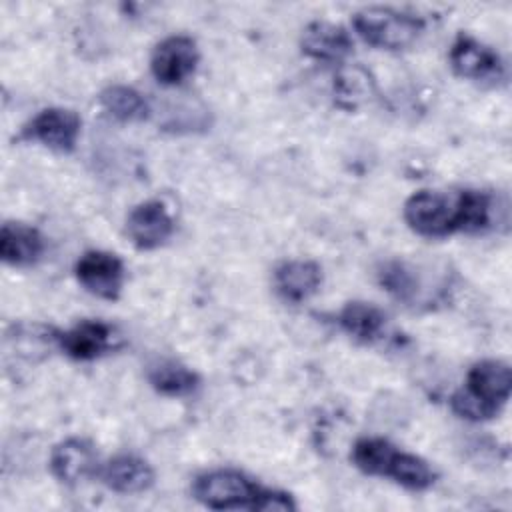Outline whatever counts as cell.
<instances>
[{"mask_svg": "<svg viewBox=\"0 0 512 512\" xmlns=\"http://www.w3.org/2000/svg\"><path fill=\"white\" fill-rule=\"evenodd\" d=\"M300 46L306 56L316 58L320 62L336 64L352 52L354 42L346 28L332 22L316 20L304 28Z\"/></svg>", "mask_w": 512, "mask_h": 512, "instance_id": "cell-12", "label": "cell"}, {"mask_svg": "<svg viewBox=\"0 0 512 512\" xmlns=\"http://www.w3.org/2000/svg\"><path fill=\"white\" fill-rule=\"evenodd\" d=\"M200 60L196 42L186 34H174L156 44L150 70L154 78L164 86H178L188 80Z\"/></svg>", "mask_w": 512, "mask_h": 512, "instance_id": "cell-5", "label": "cell"}, {"mask_svg": "<svg viewBox=\"0 0 512 512\" xmlns=\"http://www.w3.org/2000/svg\"><path fill=\"white\" fill-rule=\"evenodd\" d=\"M80 134V118L68 108H46L22 130V138L40 142L52 150L70 152Z\"/></svg>", "mask_w": 512, "mask_h": 512, "instance_id": "cell-8", "label": "cell"}, {"mask_svg": "<svg viewBox=\"0 0 512 512\" xmlns=\"http://www.w3.org/2000/svg\"><path fill=\"white\" fill-rule=\"evenodd\" d=\"M100 106L116 120L122 122H132V120H142L148 114V102L146 98L124 84H112L104 88L98 96Z\"/></svg>", "mask_w": 512, "mask_h": 512, "instance_id": "cell-20", "label": "cell"}, {"mask_svg": "<svg viewBox=\"0 0 512 512\" xmlns=\"http://www.w3.org/2000/svg\"><path fill=\"white\" fill-rule=\"evenodd\" d=\"M78 282L94 296L104 300H116L124 284V264L122 260L104 250H88L76 262Z\"/></svg>", "mask_w": 512, "mask_h": 512, "instance_id": "cell-7", "label": "cell"}, {"mask_svg": "<svg viewBox=\"0 0 512 512\" xmlns=\"http://www.w3.org/2000/svg\"><path fill=\"white\" fill-rule=\"evenodd\" d=\"M450 66L466 80L498 82L504 76L502 58L486 44L468 34H458L450 46Z\"/></svg>", "mask_w": 512, "mask_h": 512, "instance_id": "cell-6", "label": "cell"}, {"mask_svg": "<svg viewBox=\"0 0 512 512\" xmlns=\"http://www.w3.org/2000/svg\"><path fill=\"white\" fill-rule=\"evenodd\" d=\"M386 476L408 490H426L436 482V472L424 458L402 450H396Z\"/></svg>", "mask_w": 512, "mask_h": 512, "instance_id": "cell-21", "label": "cell"}, {"mask_svg": "<svg viewBox=\"0 0 512 512\" xmlns=\"http://www.w3.org/2000/svg\"><path fill=\"white\" fill-rule=\"evenodd\" d=\"M338 322L354 340L374 342L384 332L386 314L370 302H348L340 310Z\"/></svg>", "mask_w": 512, "mask_h": 512, "instance_id": "cell-18", "label": "cell"}, {"mask_svg": "<svg viewBox=\"0 0 512 512\" xmlns=\"http://www.w3.org/2000/svg\"><path fill=\"white\" fill-rule=\"evenodd\" d=\"M380 284L398 300L406 302L408 306H418V304H428L434 300L432 292L426 286L422 272L418 266L404 262V260H392L386 262L380 272Z\"/></svg>", "mask_w": 512, "mask_h": 512, "instance_id": "cell-14", "label": "cell"}, {"mask_svg": "<svg viewBox=\"0 0 512 512\" xmlns=\"http://www.w3.org/2000/svg\"><path fill=\"white\" fill-rule=\"evenodd\" d=\"M492 198L480 190H420L404 202V220L420 236L444 238L490 226Z\"/></svg>", "mask_w": 512, "mask_h": 512, "instance_id": "cell-1", "label": "cell"}, {"mask_svg": "<svg viewBox=\"0 0 512 512\" xmlns=\"http://www.w3.org/2000/svg\"><path fill=\"white\" fill-rule=\"evenodd\" d=\"M102 480L118 494H140L154 484V470L140 456L120 454L102 468Z\"/></svg>", "mask_w": 512, "mask_h": 512, "instance_id": "cell-15", "label": "cell"}, {"mask_svg": "<svg viewBox=\"0 0 512 512\" xmlns=\"http://www.w3.org/2000/svg\"><path fill=\"white\" fill-rule=\"evenodd\" d=\"M192 494L212 510H258L264 488L242 472L212 470L194 480Z\"/></svg>", "mask_w": 512, "mask_h": 512, "instance_id": "cell-4", "label": "cell"}, {"mask_svg": "<svg viewBox=\"0 0 512 512\" xmlns=\"http://www.w3.org/2000/svg\"><path fill=\"white\" fill-rule=\"evenodd\" d=\"M322 268L312 260H286L274 270L276 292L286 302H304L318 292Z\"/></svg>", "mask_w": 512, "mask_h": 512, "instance_id": "cell-13", "label": "cell"}, {"mask_svg": "<svg viewBox=\"0 0 512 512\" xmlns=\"http://www.w3.org/2000/svg\"><path fill=\"white\" fill-rule=\"evenodd\" d=\"M376 92L374 78L360 64H342L334 76V98L340 108L354 110Z\"/></svg>", "mask_w": 512, "mask_h": 512, "instance_id": "cell-17", "label": "cell"}, {"mask_svg": "<svg viewBox=\"0 0 512 512\" xmlns=\"http://www.w3.org/2000/svg\"><path fill=\"white\" fill-rule=\"evenodd\" d=\"M118 346L120 334L116 328L100 320H82L60 332V348L74 360H94Z\"/></svg>", "mask_w": 512, "mask_h": 512, "instance_id": "cell-10", "label": "cell"}, {"mask_svg": "<svg viewBox=\"0 0 512 512\" xmlns=\"http://www.w3.org/2000/svg\"><path fill=\"white\" fill-rule=\"evenodd\" d=\"M50 470L62 484H78L98 472V454L86 438H66L52 448Z\"/></svg>", "mask_w": 512, "mask_h": 512, "instance_id": "cell-11", "label": "cell"}, {"mask_svg": "<svg viewBox=\"0 0 512 512\" xmlns=\"http://www.w3.org/2000/svg\"><path fill=\"white\" fill-rule=\"evenodd\" d=\"M512 370L502 360H480L466 376V384L450 398L452 410L466 420L496 416L510 398Z\"/></svg>", "mask_w": 512, "mask_h": 512, "instance_id": "cell-2", "label": "cell"}, {"mask_svg": "<svg viewBox=\"0 0 512 512\" xmlns=\"http://www.w3.org/2000/svg\"><path fill=\"white\" fill-rule=\"evenodd\" d=\"M44 254L42 234L22 222H4L0 230V256L10 266H30Z\"/></svg>", "mask_w": 512, "mask_h": 512, "instance_id": "cell-16", "label": "cell"}, {"mask_svg": "<svg viewBox=\"0 0 512 512\" xmlns=\"http://www.w3.org/2000/svg\"><path fill=\"white\" fill-rule=\"evenodd\" d=\"M352 26L356 34L370 46L402 50L422 34L424 20L410 12L384 6H370L358 10L352 16Z\"/></svg>", "mask_w": 512, "mask_h": 512, "instance_id": "cell-3", "label": "cell"}, {"mask_svg": "<svg viewBox=\"0 0 512 512\" xmlns=\"http://www.w3.org/2000/svg\"><path fill=\"white\" fill-rule=\"evenodd\" d=\"M126 232L136 248L154 250L172 236L174 220L160 200H146L130 210Z\"/></svg>", "mask_w": 512, "mask_h": 512, "instance_id": "cell-9", "label": "cell"}, {"mask_svg": "<svg viewBox=\"0 0 512 512\" xmlns=\"http://www.w3.org/2000/svg\"><path fill=\"white\" fill-rule=\"evenodd\" d=\"M148 382L164 396H188L200 386V376L176 360H160L150 366Z\"/></svg>", "mask_w": 512, "mask_h": 512, "instance_id": "cell-19", "label": "cell"}, {"mask_svg": "<svg viewBox=\"0 0 512 512\" xmlns=\"http://www.w3.org/2000/svg\"><path fill=\"white\" fill-rule=\"evenodd\" d=\"M396 446L382 438H360L352 448V462L358 470L370 476H386L396 454Z\"/></svg>", "mask_w": 512, "mask_h": 512, "instance_id": "cell-22", "label": "cell"}]
</instances>
